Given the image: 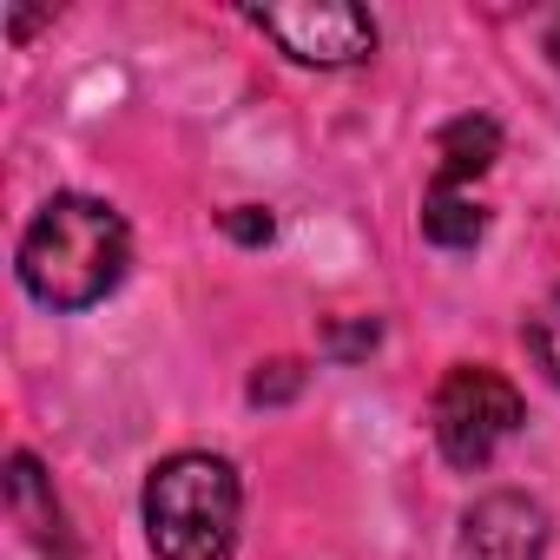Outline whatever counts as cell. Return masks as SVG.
Listing matches in <instances>:
<instances>
[{
	"mask_svg": "<svg viewBox=\"0 0 560 560\" xmlns=\"http://www.w3.org/2000/svg\"><path fill=\"white\" fill-rule=\"evenodd\" d=\"M132 264V231L106 198L86 191H54L34 224L21 231L14 270L21 291L40 311H93L119 291V277Z\"/></svg>",
	"mask_w": 560,
	"mask_h": 560,
	"instance_id": "obj_1",
	"label": "cell"
},
{
	"mask_svg": "<svg viewBox=\"0 0 560 560\" xmlns=\"http://www.w3.org/2000/svg\"><path fill=\"white\" fill-rule=\"evenodd\" d=\"M145 540L159 560H231L237 547V514H244V481L224 455L211 448H178L145 475Z\"/></svg>",
	"mask_w": 560,
	"mask_h": 560,
	"instance_id": "obj_2",
	"label": "cell"
},
{
	"mask_svg": "<svg viewBox=\"0 0 560 560\" xmlns=\"http://www.w3.org/2000/svg\"><path fill=\"white\" fill-rule=\"evenodd\" d=\"M521 422H527L521 389H514L501 370H488V363H455V370L435 383L429 435H435L442 462H448V468H462V475L488 468V462H494V448H501Z\"/></svg>",
	"mask_w": 560,
	"mask_h": 560,
	"instance_id": "obj_3",
	"label": "cell"
},
{
	"mask_svg": "<svg viewBox=\"0 0 560 560\" xmlns=\"http://www.w3.org/2000/svg\"><path fill=\"white\" fill-rule=\"evenodd\" d=\"M250 27L270 34L298 67H363L376 54V21L370 8H350V0H298V8H250Z\"/></svg>",
	"mask_w": 560,
	"mask_h": 560,
	"instance_id": "obj_4",
	"label": "cell"
},
{
	"mask_svg": "<svg viewBox=\"0 0 560 560\" xmlns=\"http://www.w3.org/2000/svg\"><path fill=\"white\" fill-rule=\"evenodd\" d=\"M547 553V508L521 488H494L462 514V560H540Z\"/></svg>",
	"mask_w": 560,
	"mask_h": 560,
	"instance_id": "obj_5",
	"label": "cell"
},
{
	"mask_svg": "<svg viewBox=\"0 0 560 560\" xmlns=\"http://www.w3.org/2000/svg\"><path fill=\"white\" fill-rule=\"evenodd\" d=\"M8 501H14V521L34 534V547H40V553H54V560H73V534H67L60 494H54L47 468H40L27 448L8 462Z\"/></svg>",
	"mask_w": 560,
	"mask_h": 560,
	"instance_id": "obj_6",
	"label": "cell"
},
{
	"mask_svg": "<svg viewBox=\"0 0 560 560\" xmlns=\"http://www.w3.org/2000/svg\"><path fill=\"white\" fill-rule=\"evenodd\" d=\"M435 185H448V191H462L468 178H481L494 159H501V126L488 119V113H462V119H448L442 132H435Z\"/></svg>",
	"mask_w": 560,
	"mask_h": 560,
	"instance_id": "obj_7",
	"label": "cell"
},
{
	"mask_svg": "<svg viewBox=\"0 0 560 560\" xmlns=\"http://www.w3.org/2000/svg\"><path fill=\"white\" fill-rule=\"evenodd\" d=\"M488 231V211L468 198V191H448V185H429L422 198V237L442 244V250H475Z\"/></svg>",
	"mask_w": 560,
	"mask_h": 560,
	"instance_id": "obj_8",
	"label": "cell"
},
{
	"mask_svg": "<svg viewBox=\"0 0 560 560\" xmlns=\"http://www.w3.org/2000/svg\"><path fill=\"white\" fill-rule=\"evenodd\" d=\"M527 350H534V363H540V376L560 389V291L527 317Z\"/></svg>",
	"mask_w": 560,
	"mask_h": 560,
	"instance_id": "obj_9",
	"label": "cell"
},
{
	"mask_svg": "<svg viewBox=\"0 0 560 560\" xmlns=\"http://www.w3.org/2000/svg\"><path fill=\"white\" fill-rule=\"evenodd\" d=\"M298 389H304V370L298 363H264L250 376V402H291Z\"/></svg>",
	"mask_w": 560,
	"mask_h": 560,
	"instance_id": "obj_10",
	"label": "cell"
},
{
	"mask_svg": "<svg viewBox=\"0 0 560 560\" xmlns=\"http://www.w3.org/2000/svg\"><path fill=\"white\" fill-rule=\"evenodd\" d=\"M218 224H224V237H237V244H270V231H277L264 205H231Z\"/></svg>",
	"mask_w": 560,
	"mask_h": 560,
	"instance_id": "obj_11",
	"label": "cell"
},
{
	"mask_svg": "<svg viewBox=\"0 0 560 560\" xmlns=\"http://www.w3.org/2000/svg\"><path fill=\"white\" fill-rule=\"evenodd\" d=\"M376 337H383L376 317H363L357 330H330V350H337V357H363V350H376Z\"/></svg>",
	"mask_w": 560,
	"mask_h": 560,
	"instance_id": "obj_12",
	"label": "cell"
},
{
	"mask_svg": "<svg viewBox=\"0 0 560 560\" xmlns=\"http://www.w3.org/2000/svg\"><path fill=\"white\" fill-rule=\"evenodd\" d=\"M540 47H547V60H553V67H560V21H553V27H547V40H540Z\"/></svg>",
	"mask_w": 560,
	"mask_h": 560,
	"instance_id": "obj_13",
	"label": "cell"
}]
</instances>
